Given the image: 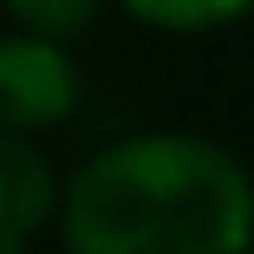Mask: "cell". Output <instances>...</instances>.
I'll return each mask as SVG.
<instances>
[{"label": "cell", "mask_w": 254, "mask_h": 254, "mask_svg": "<svg viewBox=\"0 0 254 254\" xmlns=\"http://www.w3.org/2000/svg\"><path fill=\"white\" fill-rule=\"evenodd\" d=\"M58 225L69 254H254V179L220 139L150 127L69 174Z\"/></svg>", "instance_id": "6da1fadb"}, {"label": "cell", "mask_w": 254, "mask_h": 254, "mask_svg": "<svg viewBox=\"0 0 254 254\" xmlns=\"http://www.w3.org/2000/svg\"><path fill=\"white\" fill-rule=\"evenodd\" d=\"M81 98L75 58L64 52V41L12 29L0 35V127L12 133H35V127H58Z\"/></svg>", "instance_id": "7a4b0ae2"}, {"label": "cell", "mask_w": 254, "mask_h": 254, "mask_svg": "<svg viewBox=\"0 0 254 254\" xmlns=\"http://www.w3.org/2000/svg\"><path fill=\"white\" fill-rule=\"evenodd\" d=\"M52 208H64L52 162L29 144V133L0 127V254H23Z\"/></svg>", "instance_id": "3957f363"}, {"label": "cell", "mask_w": 254, "mask_h": 254, "mask_svg": "<svg viewBox=\"0 0 254 254\" xmlns=\"http://www.w3.org/2000/svg\"><path fill=\"white\" fill-rule=\"evenodd\" d=\"M127 12L139 17V23H156V29H220L231 17H243L254 0H122Z\"/></svg>", "instance_id": "277c9868"}, {"label": "cell", "mask_w": 254, "mask_h": 254, "mask_svg": "<svg viewBox=\"0 0 254 254\" xmlns=\"http://www.w3.org/2000/svg\"><path fill=\"white\" fill-rule=\"evenodd\" d=\"M104 0H6V12L17 17V29L47 35V41H69L98 17Z\"/></svg>", "instance_id": "5b68a950"}]
</instances>
